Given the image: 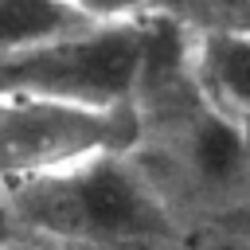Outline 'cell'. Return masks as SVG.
Returning a JSON list of instances; mask_svg holds the SVG:
<instances>
[{"label":"cell","instance_id":"6da1fadb","mask_svg":"<svg viewBox=\"0 0 250 250\" xmlns=\"http://www.w3.org/2000/svg\"><path fill=\"white\" fill-rule=\"evenodd\" d=\"M12 203L23 227L90 246H168L176 215L133 152H105L66 172L16 180Z\"/></svg>","mask_w":250,"mask_h":250},{"label":"cell","instance_id":"7a4b0ae2","mask_svg":"<svg viewBox=\"0 0 250 250\" xmlns=\"http://www.w3.org/2000/svg\"><path fill=\"white\" fill-rule=\"evenodd\" d=\"M141 82V20L94 23L66 39L0 59V98H43L90 109H121L137 102Z\"/></svg>","mask_w":250,"mask_h":250},{"label":"cell","instance_id":"3957f363","mask_svg":"<svg viewBox=\"0 0 250 250\" xmlns=\"http://www.w3.org/2000/svg\"><path fill=\"white\" fill-rule=\"evenodd\" d=\"M141 125L137 105L90 109L43 98H0V180H35L105 152H133Z\"/></svg>","mask_w":250,"mask_h":250},{"label":"cell","instance_id":"277c9868","mask_svg":"<svg viewBox=\"0 0 250 250\" xmlns=\"http://www.w3.org/2000/svg\"><path fill=\"white\" fill-rule=\"evenodd\" d=\"M180 164L188 184L219 207L250 191V121L219 109L203 94L180 113Z\"/></svg>","mask_w":250,"mask_h":250},{"label":"cell","instance_id":"5b68a950","mask_svg":"<svg viewBox=\"0 0 250 250\" xmlns=\"http://www.w3.org/2000/svg\"><path fill=\"white\" fill-rule=\"evenodd\" d=\"M195 78L207 102L250 121V27H211L195 35Z\"/></svg>","mask_w":250,"mask_h":250},{"label":"cell","instance_id":"8992f818","mask_svg":"<svg viewBox=\"0 0 250 250\" xmlns=\"http://www.w3.org/2000/svg\"><path fill=\"white\" fill-rule=\"evenodd\" d=\"M94 27L70 0H0V59Z\"/></svg>","mask_w":250,"mask_h":250},{"label":"cell","instance_id":"52a82bcc","mask_svg":"<svg viewBox=\"0 0 250 250\" xmlns=\"http://www.w3.org/2000/svg\"><path fill=\"white\" fill-rule=\"evenodd\" d=\"M90 23H133L152 12V0H70Z\"/></svg>","mask_w":250,"mask_h":250},{"label":"cell","instance_id":"ba28073f","mask_svg":"<svg viewBox=\"0 0 250 250\" xmlns=\"http://www.w3.org/2000/svg\"><path fill=\"white\" fill-rule=\"evenodd\" d=\"M219 227H223L227 234H234V238H246V242H250V191H246L242 199H234V203L219 207Z\"/></svg>","mask_w":250,"mask_h":250},{"label":"cell","instance_id":"9c48e42d","mask_svg":"<svg viewBox=\"0 0 250 250\" xmlns=\"http://www.w3.org/2000/svg\"><path fill=\"white\" fill-rule=\"evenodd\" d=\"M20 230H23V219H20L16 203H12V195L0 191V250H12L16 238H20Z\"/></svg>","mask_w":250,"mask_h":250},{"label":"cell","instance_id":"30bf717a","mask_svg":"<svg viewBox=\"0 0 250 250\" xmlns=\"http://www.w3.org/2000/svg\"><path fill=\"white\" fill-rule=\"evenodd\" d=\"M246 27H250V16H246Z\"/></svg>","mask_w":250,"mask_h":250}]
</instances>
